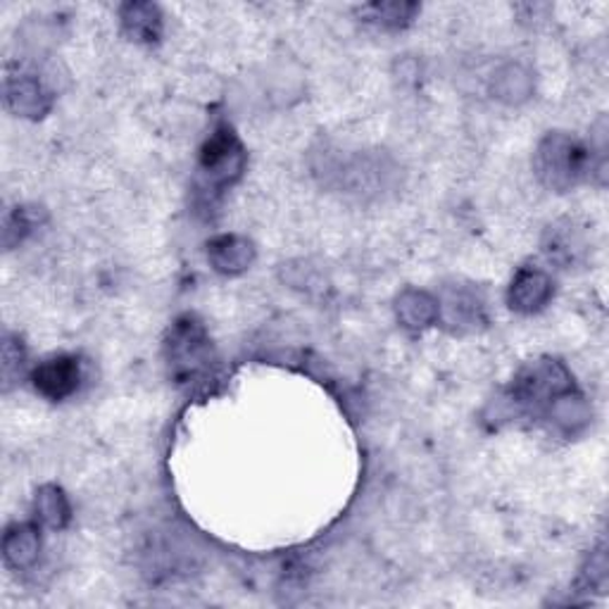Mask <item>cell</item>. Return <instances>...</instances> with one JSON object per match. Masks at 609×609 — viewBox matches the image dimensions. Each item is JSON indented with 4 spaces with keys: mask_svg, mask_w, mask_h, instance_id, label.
Masks as SVG:
<instances>
[{
    "mask_svg": "<svg viewBox=\"0 0 609 609\" xmlns=\"http://www.w3.org/2000/svg\"><path fill=\"white\" fill-rule=\"evenodd\" d=\"M588 167H592V151L569 134H548L538 146L536 169L540 182L553 190H569L584 179Z\"/></svg>",
    "mask_w": 609,
    "mask_h": 609,
    "instance_id": "cell-1",
    "label": "cell"
},
{
    "mask_svg": "<svg viewBox=\"0 0 609 609\" xmlns=\"http://www.w3.org/2000/svg\"><path fill=\"white\" fill-rule=\"evenodd\" d=\"M244 167L246 151L240 146L238 136L227 124L217 126L200 153V176L205 182V188L224 190L244 174Z\"/></svg>",
    "mask_w": 609,
    "mask_h": 609,
    "instance_id": "cell-2",
    "label": "cell"
},
{
    "mask_svg": "<svg viewBox=\"0 0 609 609\" xmlns=\"http://www.w3.org/2000/svg\"><path fill=\"white\" fill-rule=\"evenodd\" d=\"M167 360L172 374L179 381H196L210 370V341H207L205 329L190 317L174 324L167 341Z\"/></svg>",
    "mask_w": 609,
    "mask_h": 609,
    "instance_id": "cell-3",
    "label": "cell"
},
{
    "mask_svg": "<svg viewBox=\"0 0 609 609\" xmlns=\"http://www.w3.org/2000/svg\"><path fill=\"white\" fill-rule=\"evenodd\" d=\"M571 391V376L559 362L545 360V362H534L531 367L519 374L515 381V389H512V395H515V403L526 405V407H538L543 403H555L559 395H565Z\"/></svg>",
    "mask_w": 609,
    "mask_h": 609,
    "instance_id": "cell-4",
    "label": "cell"
},
{
    "mask_svg": "<svg viewBox=\"0 0 609 609\" xmlns=\"http://www.w3.org/2000/svg\"><path fill=\"white\" fill-rule=\"evenodd\" d=\"M37 393L48 400H65L76 393L79 383H82V367L72 355H55L51 360H43L34 374H31Z\"/></svg>",
    "mask_w": 609,
    "mask_h": 609,
    "instance_id": "cell-5",
    "label": "cell"
},
{
    "mask_svg": "<svg viewBox=\"0 0 609 609\" xmlns=\"http://www.w3.org/2000/svg\"><path fill=\"white\" fill-rule=\"evenodd\" d=\"M6 103L12 112L22 117H43L51 110V93L43 89V84L34 74H12L6 76Z\"/></svg>",
    "mask_w": 609,
    "mask_h": 609,
    "instance_id": "cell-6",
    "label": "cell"
},
{
    "mask_svg": "<svg viewBox=\"0 0 609 609\" xmlns=\"http://www.w3.org/2000/svg\"><path fill=\"white\" fill-rule=\"evenodd\" d=\"M509 308L522 314L543 310L553 298V281L540 269H519L509 286Z\"/></svg>",
    "mask_w": 609,
    "mask_h": 609,
    "instance_id": "cell-7",
    "label": "cell"
},
{
    "mask_svg": "<svg viewBox=\"0 0 609 609\" xmlns=\"http://www.w3.org/2000/svg\"><path fill=\"white\" fill-rule=\"evenodd\" d=\"M207 258L221 275H240L255 260V248L250 240L240 236H217L207 244Z\"/></svg>",
    "mask_w": 609,
    "mask_h": 609,
    "instance_id": "cell-8",
    "label": "cell"
},
{
    "mask_svg": "<svg viewBox=\"0 0 609 609\" xmlns=\"http://www.w3.org/2000/svg\"><path fill=\"white\" fill-rule=\"evenodd\" d=\"M395 314L405 329L422 331L434 324L441 317V302L434 296L410 288V291L400 293L395 302Z\"/></svg>",
    "mask_w": 609,
    "mask_h": 609,
    "instance_id": "cell-9",
    "label": "cell"
},
{
    "mask_svg": "<svg viewBox=\"0 0 609 609\" xmlns=\"http://www.w3.org/2000/svg\"><path fill=\"white\" fill-rule=\"evenodd\" d=\"M41 538L34 524H14L6 531L3 555L12 569H27L39 559Z\"/></svg>",
    "mask_w": 609,
    "mask_h": 609,
    "instance_id": "cell-10",
    "label": "cell"
},
{
    "mask_svg": "<svg viewBox=\"0 0 609 609\" xmlns=\"http://www.w3.org/2000/svg\"><path fill=\"white\" fill-rule=\"evenodd\" d=\"M122 24L124 31L138 43H153L159 39L163 31V18L159 10L151 3H130L122 8Z\"/></svg>",
    "mask_w": 609,
    "mask_h": 609,
    "instance_id": "cell-11",
    "label": "cell"
},
{
    "mask_svg": "<svg viewBox=\"0 0 609 609\" xmlns=\"http://www.w3.org/2000/svg\"><path fill=\"white\" fill-rule=\"evenodd\" d=\"M70 503L58 486H43L37 495V517L48 528H65L70 522Z\"/></svg>",
    "mask_w": 609,
    "mask_h": 609,
    "instance_id": "cell-12",
    "label": "cell"
},
{
    "mask_svg": "<svg viewBox=\"0 0 609 609\" xmlns=\"http://www.w3.org/2000/svg\"><path fill=\"white\" fill-rule=\"evenodd\" d=\"M447 310V319H451V324H478L481 322V304L474 296L467 293H457L451 296V300L445 302Z\"/></svg>",
    "mask_w": 609,
    "mask_h": 609,
    "instance_id": "cell-13",
    "label": "cell"
},
{
    "mask_svg": "<svg viewBox=\"0 0 609 609\" xmlns=\"http://www.w3.org/2000/svg\"><path fill=\"white\" fill-rule=\"evenodd\" d=\"M414 12H416V6H400V3L364 8V14H370V20L381 27H403L405 22L412 20Z\"/></svg>",
    "mask_w": 609,
    "mask_h": 609,
    "instance_id": "cell-14",
    "label": "cell"
}]
</instances>
